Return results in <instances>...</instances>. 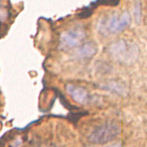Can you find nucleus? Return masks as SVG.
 Wrapping results in <instances>:
<instances>
[{
    "label": "nucleus",
    "mask_w": 147,
    "mask_h": 147,
    "mask_svg": "<svg viewBox=\"0 0 147 147\" xmlns=\"http://www.w3.org/2000/svg\"><path fill=\"white\" fill-rule=\"evenodd\" d=\"M131 21L129 12L124 11L119 14H114L102 18L97 24V30L104 36L117 34L130 26Z\"/></svg>",
    "instance_id": "1"
},
{
    "label": "nucleus",
    "mask_w": 147,
    "mask_h": 147,
    "mask_svg": "<svg viewBox=\"0 0 147 147\" xmlns=\"http://www.w3.org/2000/svg\"><path fill=\"white\" fill-rule=\"evenodd\" d=\"M109 53L111 57L119 63L131 65L137 61L140 52L134 42L119 40L110 45Z\"/></svg>",
    "instance_id": "2"
},
{
    "label": "nucleus",
    "mask_w": 147,
    "mask_h": 147,
    "mask_svg": "<svg viewBox=\"0 0 147 147\" xmlns=\"http://www.w3.org/2000/svg\"><path fill=\"white\" fill-rule=\"evenodd\" d=\"M120 127L115 123H105L94 128L90 132L88 142L95 145H102L112 142L120 133Z\"/></svg>",
    "instance_id": "3"
},
{
    "label": "nucleus",
    "mask_w": 147,
    "mask_h": 147,
    "mask_svg": "<svg viewBox=\"0 0 147 147\" xmlns=\"http://www.w3.org/2000/svg\"><path fill=\"white\" fill-rule=\"evenodd\" d=\"M133 12H134V16L135 19L139 23L142 16V7H141V3L139 0H135V3L133 6Z\"/></svg>",
    "instance_id": "7"
},
{
    "label": "nucleus",
    "mask_w": 147,
    "mask_h": 147,
    "mask_svg": "<svg viewBox=\"0 0 147 147\" xmlns=\"http://www.w3.org/2000/svg\"><path fill=\"white\" fill-rule=\"evenodd\" d=\"M66 92L68 93L74 101L81 105H86L91 100V96L88 92L84 88L76 86L74 84H67L65 86Z\"/></svg>",
    "instance_id": "5"
},
{
    "label": "nucleus",
    "mask_w": 147,
    "mask_h": 147,
    "mask_svg": "<svg viewBox=\"0 0 147 147\" xmlns=\"http://www.w3.org/2000/svg\"><path fill=\"white\" fill-rule=\"evenodd\" d=\"M105 147H123L122 146V144L121 143H116V144H113V145H110V146H108Z\"/></svg>",
    "instance_id": "8"
},
{
    "label": "nucleus",
    "mask_w": 147,
    "mask_h": 147,
    "mask_svg": "<svg viewBox=\"0 0 147 147\" xmlns=\"http://www.w3.org/2000/svg\"><path fill=\"white\" fill-rule=\"evenodd\" d=\"M86 38V32L82 26H74L62 32L59 41V49L69 51L80 47Z\"/></svg>",
    "instance_id": "4"
},
{
    "label": "nucleus",
    "mask_w": 147,
    "mask_h": 147,
    "mask_svg": "<svg viewBox=\"0 0 147 147\" xmlns=\"http://www.w3.org/2000/svg\"><path fill=\"white\" fill-rule=\"evenodd\" d=\"M97 52V47L95 43L88 42L81 45L76 52V56L79 59H88L93 57Z\"/></svg>",
    "instance_id": "6"
}]
</instances>
